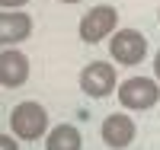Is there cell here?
<instances>
[{"label": "cell", "instance_id": "obj_3", "mask_svg": "<svg viewBox=\"0 0 160 150\" xmlns=\"http://www.w3.org/2000/svg\"><path fill=\"white\" fill-rule=\"evenodd\" d=\"M118 26V10L102 3V7H93L83 13V19H80V38H83L87 45H96L102 42L106 35H112Z\"/></svg>", "mask_w": 160, "mask_h": 150}, {"label": "cell", "instance_id": "obj_12", "mask_svg": "<svg viewBox=\"0 0 160 150\" xmlns=\"http://www.w3.org/2000/svg\"><path fill=\"white\" fill-rule=\"evenodd\" d=\"M154 74H157V83H160V51L154 54Z\"/></svg>", "mask_w": 160, "mask_h": 150}, {"label": "cell", "instance_id": "obj_4", "mask_svg": "<svg viewBox=\"0 0 160 150\" xmlns=\"http://www.w3.org/2000/svg\"><path fill=\"white\" fill-rule=\"evenodd\" d=\"M160 99V86L151 77H131L118 86V102L131 112H141V109H154Z\"/></svg>", "mask_w": 160, "mask_h": 150}, {"label": "cell", "instance_id": "obj_10", "mask_svg": "<svg viewBox=\"0 0 160 150\" xmlns=\"http://www.w3.org/2000/svg\"><path fill=\"white\" fill-rule=\"evenodd\" d=\"M0 150H19L16 138H10V134H0Z\"/></svg>", "mask_w": 160, "mask_h": 150}, {"label": "cell", "instance_id": "obj_7", "mask_svg": "<svg viewBox=\"0 0 160 150\" xmlns=\"http://www.w3.org/2000/svg\"><path fill=\"white\" fill-rule=\"evenodd\" d=\"M135 121H131L125 112H115L102 121V141L109 144L112 150H125L131 141H135Z\"/></svg>", "mask_w": 160, "mask_h": 150}, {"label": "cell", "instance_id": "obj_1", "mask_svg": "<svg viewBox=\"0 0 160 150\" xmlns=\"http://www.w3.org/2000/svg\"><path fill=\"white\" fill-rule=\"evenodd\" d=\"M10 128L22 141H38L48 131V112L38 102H19L10 112Z\"/></svg>", "mask_w": 160, "mask_h": 150}, {"label": "cell", "instance_id": "obj_11", "mask_svg": "<svg viewBox=\"0 0 160 150\" xmlns=\"http://www.w3.org/2000/svg\"><path fill=\"white\" fill-rule=\"evenodd\" d=\"M29 0H0V7L3 10H19V7H26Z\"/></svg>", "mask_w": 160, "mask_h": 150}, {"label": "cell", "instance_id": "obj_14", "mask_svg": "<svg viewBox=\"0 0 160 150\" xmlns=\"http://www.w3.org/2000/svg\"><path fill=\"white\" fill-rule=\"evenodd\" d=\"M157 19H160V10H157Z\"/></svg>", "mask_w": 160, "mask_h": 150}, {"label": "cell", "instance_id": "obj_2", "mask_svg": "<svg viewBox=\"0 0 160 150\" xmlns=\"http://www.w3.org/2000/svg\"><path fill=\"white\" fill-rule=\"evenodd\" d=\"M109 54H112V61L125 64V67H135L148 58V38L138 29H118L109 38Z\"/></svg>", "mask_w": 160, "mask_h": 150}, {"label": "cell", "instance_id": "obj_6", "mask_svg": "<svg viewBox=\"0 0 160 150\" xmlns=\"http://www.w3.org/2000/svg\"><path fill=\"white\" fill-rule=\"evenodd\" d=\"M29 80V58L16 48L0 51V86H22Z\"/></svg>", "mask_w": 160, "mask_h": 150}, {"label": "cell", "instance_id": "obj_13", "mask_svg": "<svg viewBox=\"0 0 160 150\" xmlns=\"http://www.w3.org/2000/svg\"><path fill=\"white\" fill-rule=\"evenodd\" d=\"M61 3H80V0H61Z\"/></svg>", "mask_w": 160, "mask_h": 150}, {"label": "cell", "instance_id": "obj_5", "mask_svg": "<svg viewBox=\"0 0 160 150\" xmlns=\"http://www.w3.org/2000/svg\"><path fill=\"white\" fill-rule=\"evenodd\" d=\"M118 86V77H115V67L106 64V61H93L80 70V90L93 99H106L109 93Z\"/></svg>", "mask_w": 160, "mask_h": 150}, {"label": "cell", "instance_id": "obj_8", "mask_svg": "<svg viewBox=\"0 0 160 150\" xmlns=\"http://www.w3.org/2000/svg\"><path fill=\"white\" fill-rule=\"evenodd\" d=\"M32 19L19 10H3L0 13V45H16L22 38H29Z\"/></svg>", "mask_w": 160, "mask_h": 150}, {"label": "cell", "instance_id": "obj_9", "mask_svg": "<svg viewBox=\"0 0 160 150\" xmlns=\"http://www.w3.org/2000/svg\"><path fill=\"white\" fill-rule=\"evenodd\" d=\"M83 147V138L74 125H55L45 138V150H80Z\"/></svg>", "mask_w": 160, "mask_h": 150}]
</instances>
